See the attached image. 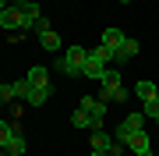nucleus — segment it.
I'll return each instance as SVG.
<instances>
[{
    "label": "nucleus",
    "instance_id": "1",
    "mask_svg": "<svg viewBox=\"0 0 159 156\" xmlns=\"http://www.w3.org/2000/svg\"><path fill=\"white\" fill-rule=\"evenodd\" d=\"M99 99H102V103H127V89L120 85V71H113V68H106V71H102Z\"/></svg>",
    "mask_w": 159,
    "mask_h": 156
},
{
    "label": "nucleus",
    "instance_id": "2",
    "mask_svg": "<svg viewBox=\"0 0 159 156\" xmlns=\"http://www.w3.org/2000/svg\"><path fill=\"white\" fill-rule=\"evenodd\" d=\"M85 60H89V50L85 46H67L64 57H57V71H64V75H81Z\"/></svg>",
    "mask_w": 159,
    "mask_h": 156
},
{
    "label": "nucleus",
    "instance_id": "3",
    "mask_svg": "<svg viewBox=\"0 0 159 156\" xmlns=\"http://www.w3.org/2000/svg\"><path fill=\"white\" fill-rule=\"evenodd\" d=\"M0 25H4L7 32L29 29V25H25V14H21V7H18V4H11V7H4V11H0Z\"/></svg>",
    "mask_w": 159,
    "mask_h": 156
},
{
    "label": "nucleus",
    "instance_id": "4",
    "mask_svg": "<svg viewBox=\"0 0 159 156\" xmlns=\"http://www.w3.org/2000/svg\"><path fill=\"white\" fill-rule=\"evenodd\" d=\"M142 124H145V114H127L124 121H120V128H117V142L124 145L131 131H142Z\"/></svg>",
    "mask_w": 159,
    "mask_h": 156
},
{
    "label": "nucleus",
    "instance_id": "5",
    "mask_svg": "<svg viewBox=\"0 0 159 156\" xmlns=\"http://www.w3.org/2000/svg\"><path fill=\"white\" fill-rule=\"evenodd\" d=\"M124 145H127V149L134 153V156H145V153H152V142H148V135H145V128H142V131H131Z\"/></svg>",
    "mask_w": 159,
    "mask_h": 156
},
{
    "label": "nucleus",
    "instance_id": "6",
    "mask_svg": "<svg viewBox=\"0 0 159 156\" xmlns=\"http://www.w3.org/2000/svg\"><path fill=\"white\" fill-rule=\"evenodd\" d=\"M81 110H89L92 121H96V128H102V117H106V103H102L99 96H85L81 99Z\"/></svg>",
    "mask_w": 159,
    "mask_h": 156
},
{
    "label": "nucleus",
    "instance_id": "7",
    "mask_svg": "<svg viewBox=\"0 0 159 156\" xmlns=\"http://www.w3.org/2000/svg\"><path fill=\"white\" fill-rule=\"evenodd\" d=\"M102 71H106V64H102L96 53L89 50V60H85V68H81V75H85V78H99V82H102Z\"/></svg>",
    "mask_w": 159,
    "mask_h": 156
},
{
    "label": "nucleus",
    "instance_id": "8",
    "mask_svg": "<svg viewBox=\"0 0 159 156\" xmlns=\"http://www.w3.org/2000/svg\"><path fill=\"white\" fill-rule=\"evenodd\" d=\"M50 96H53V85H39V89L32 85V89H29V96H25V103H29V106H43Z\"/></svg>",
    "mask_w": 159,
    "mask_h": 156
},
{
    "label": "nucleus",
    "instance_id": "9",
    "mask_svg": "<svg viewBox=\"0 0 159 156\" xmlns=\"http://www.w3.org/2000/svg\"><path fill=\"white\" fill-rule=\"evenodd\" d=\"M92 149H96V153H110V149H113V139H110L102 128H92Z\"/></svg>",
    "mask_w": 159,
    "mask_h": 156
},
{
    "label": "nucleus",
    "instance_id": "10",
    "mask_svg": "<svg viewBox=\"0 0 159 156\" xmlns=\"http://www.w3.org/2000/svg\"><path fill=\"white\" fill-rule=\"evenodd\" d=\"M134 53H138V39H134V35H127V39L117 46V57H113V60H120V64H124V60H131V57H134Z\"/></svg>",
    "mask_w": 159,
    "mask_h": 156
},
{
    "label": "nucleus",
    "instance_id": "11",
    "mask_svg": "<svg viewBox=\"0 0 159 156\" xmlns=\"http://www.w3.org/2000/svg\"><path fill=\"white\" fill-rule=\"evenodd\" d=\"M134 96L145 103V99H156V96H159V89H156V82H152V78H142V82L134 85Z\"/></svg>",
    "mask_w": 159,
    "mask_h": 156
},
{
    "label": "nucleus",
    "instance_id": "12",
    "mask_svg": "<svg viewBox=\"0 0 159 156\" xmlns=\"http://www.w3.org/2000/svg\"><path fill=\"white\" fill-rule=\"evenodd\" d=\"M124 39H127V35L120 32L117 25H110V29L102 32V46H110V50H113V53H117V46H120V43H124Z\"/></svg>",
    "mask_w": 159,
    "mask_h": 156
},
{
    "label": "nucleus",
    "instance_id": "13",
    "mask_svg": "<svg viewBox=\"0 0 159 156\" xmlns=\"http://www.w3.org/2000/svg\"><path fill=\"white\" fill-rule=\"evenodd\" d=\"M39 46H43L46 53H57V50H60V35L53 32V29H46V32H39Z\"/></svg>",
    "mask_w": 159,
    "mask_h": 156
},
{
    "label": "nucleus",
    "instance_id": "14",
    "mask_svg": "<svg viewBox=\"0 0 159 156\" xmlns=\"http://www.w3.org/2000/svg\"><path fill=\"white\" fill-rule=\"evenodd\" d=\"M25 149H29V145H25V135H21V128H18V121H14V139L7 142V153L11 156H25Z\"/></svg>",
    "mask_w": 159,
    "mask_h": 156
},
{
    "label": "nucleus",
    "instance_id": "15",
    "mask_svg": "<svg viewBox=\"0 0 159 156\" xmlns=\"http://www.w3.org/2000/svg\"><path fill=\"white\" fill-rule=\"evenodd\" d=\"M71 124H74V128H89V131L96 128L92 114H89V110H81V106H74V114H71Z\"/></svg>",
    "mask_w": 159,
    "mask_h": 156
},
{
    "label": "nucleus",
    "instance_id": "16",
    "mask_svg": "<svg viewBox=\"0 0 159 156\" xmlns=\"http://www.w3.org/2000/svg\"><path fill=\"white\" fill-rule=\"evenodd\" d=\"M21 14H25V25H29V29H32V25H35V21L43 18V11H39V4H35V0L21 4Z\"/></svg>",
    "mask_w": 159,
    "mask_h": 156
},
{
    "label": "nucleus",
    "instance_id": "17",
    "mask_svg": "<svg viewBox=\"0 0 159 156\" xmlns=\"http://www.w3.org/2000/svg\"><path fill=\"white\" fill-rule=\"evenodd\" d=\"M25 78H29V82H32L35 89H39V85H50V75H46V68H43V64H35V68H29V75H25Z\"/></svg>",
    "mask_w": 159,
    "mask_h": 156
},
{
    "label": "nucleus",
    "instance_id": "18",
    "mask_svg": "<svg viewBox=\"0 0 159 156\" xmlns=\"http://www.w3.org/2000/svg\"><path fill=\"white\" fill-rule=\"evenodd\" d=\"M142 114H145V121H159V96L156 99H145V110H142Z\"/></svg>",
    "mask_w": 159,
    "mask_h": 156
},
{
    "label": "nucleus",
    "instance_id": "19",
    "mask_svg": "<svg viewBox=\"0 0 159 156\" xmlns=\"http://www.w3.org/2000/svg\"><path fill=\"white\" fill-rule=\"evenodd\" d=\"M11 85H14V96L25 99V96H29V89H32V82H29V78H18V82H11Z\"/></svg>",
    "mask_w": 159,
    "mask_h": 156
},
{
    "label": "nucleus",
    "instance_id": "20",
    "mask_svg": "<svg viewBox=\"0 0 159 156\" xmlns=\"http://www.w3.org/2000/svg\"><path fill=\"white\" fill-rule=\"evenodd\" d=\"M92 53H96V57H99L102 64H110V60H113V57H117V53H113V50H110V46H102V43H99V50H92Z\"/></svg>",
    "mask_w": 159,
    "mask_h": 156
},
{
    "label": "nucleus",
    "instance_id": "21",
    "mask_svg": "<svg viewBox=\"0 0 159 156\" xmlns=\"http://www.w3.org/2000/svg\"><path fill=\"white\" fill-rule=\"evenodd\" d=\"M120 149H124V145H120V142H113V149H110L106 156H120Z\"/></svg>",
    "mask_w": 159,
    "mask_h": 156
},
{
    "label": "nucleus",
    "instance_id": "22",
    "mask_svg": "<svg viewBox=\"0 0 159 156\" xmlns=\"http://www.w3.org/2000/svg\"><path fill=\"white\" fill-rule=\"evenodd\" d=\"M4 7H11V0H0V11H4Z\"/></svg>",
    "mask_w": 159,
    "mask_h": 156
},
{
    "label": "nucleus",
    "instance_id": "23",
    "mask_svg": "<svg viewBox=\"0 0 159 156\" xmlns=\"http://www.w3.org/2000/svg\"><path fill=\"white\" fill-rule=\"evenodd\" d=\"M11 4H18V7H21V4H29V0H11Z\"/></svg>",
    "mask_w": 159,
    "mask_h": 156
},
{
    "label": "nucleus",
    "instance_id": "24",
    "mask_svg": "<svg viewBox=\"0 0 159 156\" xmlns=\"http://www.w3.org/2000/svg\"><path fill=\"white\" fill-rule=\"evenodd\" d=\"M0 156H11V153H7V149H0Z\"/></svg>",
    "mask_w": 159,
    "mask_h": 156
},
{
    "label": "nucleus",
    "instance_id": "25",
    "mask_svg": "<svg viewBox=\"0 0 159 156\" xmlns=\"http://www.w3.org/2000/svg\"><path fill=\"white\" fill-rule=\"evenodd\" d=\"M92 156H106V153H96V149H92Z\"/></svg>",
    "mask_w": 159,
    "mask_h": 156
},
{
    "label": "nucleus",
    "instance_id": "26",
    "mask_svg": "<svg viewBox=\"0 0 159 156\" xmlns=\"http://www.w3.org/2000/svg\"><path fill=\"white\" fill-rule=\"evenodd\" d=\"M117 4H131V0H117Z\"/></svg>",
    "mask_w": 159,
    "mask_h": 156
},
{
    "label": "nucleus",
    "instance_id": "27",
    "mask_svg": "<svg viewBox=\"0 0 159 156\" xmlns=\"http://www.w3.org/2000/svg\"><path fill=\"white\" fill-rule=\"evenodd\" d=\"M4 106H7V103H4V99H0V110H4Z\"/></svg>",
    "mask_w": 159,
    "mask_h": 156
},
{
    "label": "nucleus",
    "instance_id": "28",
    "mask_svg": "<svg viewBox=\"0 0 159 156\" xmlns=\"http://www.w3.org/2000/svg\"><path fill=\"white\" fill-rule=\"evenodd\" d=\"M145 156H152V153H145Z\"/></svg>",
    "mask_w": 159,
    "mask_h": 156
}]
</instances>
